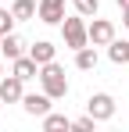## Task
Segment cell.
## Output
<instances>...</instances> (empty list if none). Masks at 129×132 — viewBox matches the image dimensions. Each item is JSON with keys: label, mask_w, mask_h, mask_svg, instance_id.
<instances>
[{"label": "cell", "mask_w": 129, "mask_h": 132, "mask_svg": "<svg viewBox=\"0 0 129 132\" xmlns=\"http://www.w3.org/2000/svg\"><path fill=\"white\" fill-rule=\"evenodd\" d=\"M40 82H43V93H47L50 100L68 96V79H64V68L61 64H54V61L40 64Z\"/></svg>", "instance_id": "obj_1"}, {"label": "cell", "mask_w": 129, "mask_h": 132, "mask_svg": "<svg viewBox=\"0 0 129 132\" xmlns=\"http://www.w3.org/2000/svg\"><path fill=\"white\" fill-rule=\"evenodd\" d=\"M61 36H64V46H72V50H79V46H90V32H86L83 14H72V18H64V22H61Z\"/></svg>", "instance_id": "obj_2"}, {"label": "cell", "mask_w": 129, "mask_h": 132, "mask_svg": "<svg viewBox=\"0 0 129 132\" xmlns=\"http://www.w3.org/2000/svg\"><path fill=\"white\" fill-rule=\"evenodd\" d=\"M86 114H90L93 121H108V118L115 114V96H111V93H93V96L86 100Z\"/></svg>", "instance_id": "obj_3"}, {"label": "cell", "mask_w": 129, "mask_h": 132, "mask_svg": "<svg viewBox=\"0 0 129 132\" xmlns=\"http://www.w3.org/2000/svg\"><path fill=\"white\" fill-rule=\"evenodd\" d=\"M86 32H90V43L93 46H108L115 39V25L108 22V18H93V22L86 25Z\"/></svg>", "instance_id": "obj_4"}, {"label": "cell", "mask_w": 129, "mask_h": 132, "mask_svg": "<svg viewBox=\"0 0 129 132\" xmlns=\"http://www.w3.org/2000/svg\"><path fill=\"white\" fill-rule=\"evenodd\" d=\"M36 14H40V22H47V25H61L64 22V0H40Z\"/></svg>", "instance_id": "obj_5"}, {"label": "cell", "mask_w": 129, "mask_h": 132, "mask_svg": "<svg viewBox=\"0 0 129 132\" xmlns=\"http://www.w3.org/2000/svg\"><path fill=\"white\" fill-rule=\"evenodd\" d=\"M22 96H25V89H22L18 75H0V100L4 104H18Z\"/></svg>", "instance_id": "obj_6"}, {"label": "cell", "mask_w": 129, "mask_h": 132, "mask_svg": "<svg viewBox=\"0 0 129 132\" xmlns=\"http://www.w3.org/2000/svg\"><path fill=\"white\" fill-rule=\"evenodd\" d=\"M22 107H25V114H32V118H43L50 111V96L47 93H29V96H22Z\"/></svg>", "instance_id": "obj_7"}, {"label": "cell", "mask_w": 129, "mask_h": 132, "mask_svg": "<svg viewBox=\"0 0 129 132\" xmlns=\"http://www.w3.org/2000/svg\"><path fill=\"white\" fill-rule=\"evenodd\" d=\"M11 75H18L22 82H25V79H36V75H40V64H36L29 54H22V57L11 61Z\"/></svg>", "instance_id": "obj_8"}, {"label": "cell", "mask_w": 129, "mask_h": 132, "mask_svg": "<svg viewBox=\"0 0 129 132\" xmlns=\"http://www.w3.org/2000/svg\"><path fill=\"white\" fill-rule=\"evenodd\" d=\"M22 39L18 36H15V32H4V36H0V54H4V57H7V61H15V57H22Z\"/></svg>", "instance_id": "obj_9"}, {"label": "cell", "mask_w": 129, "mask_h": 132, "mask_svg": "<svg viewBox=\"0 0 129 132\" xmlns=\"http://www.w3.org/2000/svg\"><path fill=\"white\" fill-rule=\"evenodd\" d=\"M68 132L72 129V118H64V114H54V111H47L43 114V132Z\"/></svg>", "instance_id": "obj_10"}, {"label": "cell", "mask_w": 129, "mask_h": 132, "mask_svg": "<svg viewBox=\"0 0 129 132\" xmlns=\"http://www.w3.org/2000/svg\"><path fill=\"white\" fill-rule=\"evenodd\" d=\"M29 57H32L36 64H47V61H54V43H47V39L32 43V46H29Z\"/></svg>", "instance_id": "obj_11"}, {"label": "cell", "mask_w": 129, "mask_h": 132, "mask_svg": "<svg viewBox=\"0 0 129 132\" xmlns=\"http://www.w3.org/2000/svg\"><path fill=\"white\" fill-rule=\"evenodd\" d=\"M75 68H79V71H93V68H97V50H93V46H79V50H75Z\"/></svg>", "instance_id": "obj_12"}, {"label": "cell", "mask_w": 129, "mask_h": 132, "mask_svg": "<svg viewBox=\"0 0 129 132\" xmlns=\"http://www.w3.org/2000/svg\"><path fill=\"white\" fill-rule=\"evenodd\" d=\"M108 57H111L115 64H129V39H126V43L111 39V43H108Z\"/></svg>", "instance_id": "obj_13"}, {"label": "cell", "mask_w": 129, "mask_h": 132, "mask_svg": "<svg viewBox=\"0 0 129 132\" xmlns=\"http://www.w3.org/2000/svg\"><path fill=\"white\" fill-rule=\"evenodd\" d=\"M11 14H15V22H29V18L36 14V4H32V0H15Z\"/></svg>", "instance_id": "obj_14"}, {"label": "cell", "mask_w": 129, "mask_h": 132, "mask_svg": "<svg viewBox=\"0 0 129 132\" xmlns=\"http://www.w3.org/2000/svg\"><path fill=\"white\" fill-rule=\"evenodd\" d=\"M97 11H101V0H75V14L90 18V14H97Z\"/></svg>", "instance_id": "obj_15"}, {"label": "cell", "mask_w": 129, "mask_h": 132, "mask_svg": "<svg viewBox=\"0 0 129 132\" xmlns=\"http://www.w3.org/2000/svg\"><path fill=\"white\" fill-rule=\"evenodd\" d=\"M4 32H15V14L0 7V36H4Z\"/></svg>", "instance_id": "obj_16"}, {"label": "cell", "mask_w": 129, "mask_h": 132, "mask_svg": "<svg viewBox=\"0 0 129 132\" xmlns=\"http://www.w3.org/2000/svg\"><path fill=\"white\" fill-rule=\"evenodd\" d=\"M72 129H79V132H93V118H90V114L75 118V121H72Z\"/></svg>", "instance_id": "obj_17"}, {"label": "cell", "mask_w": 129, "mask_h": 132, "mask_svg": "<svg viewBox=\"0 0 129 132\" xmlns=\"http://www.w3.org/2000/svg\"><path fill=\"white\" fill-rule=\"evenodd\" d=\"M122 25H126V29H129V7H126V11H122Z\"/></svg>", "instance_id": "obj_18"}, {"label": "cell", "mask_w": 129, "mask_h": 132, "mask_svg": "<svg viewBox=\"0 0 129 132\" xmlns=\"http://www.w3.org/2000/svg\"><path fill=\"white\" fill-rule=\"evenodd\" d=\"M118 7H122V11H126V7H129V0H118Z\"/></svg>", "instance_id": "obj_19"}, {"label": "cell", "mask_w": 129, "mask_h": 132, "mask_svg": "<svg viewBox=\"0 0 129 132\" xmlns=\"http://www.w3.org/2000/svg\"><path fill=\"white\" fill-rule=\"evenodd\" d=\"M0 75H4V64H0Z\"/></svg>", "instance_id": "obj_20"}, {"label": "cell", "mask_w": 129, "mask_h": 132, "mask_svg": "<svg viewBox=\"0 0 129 132\" xmlns=\"http://www.w3.org/2000/svg\"><path fill=\"white\" fill-rule=\"evenodd\" d=\"M0 104H4V100H0Z\"/></svg>", "instance_id": "obj_21"}]
</instances>
